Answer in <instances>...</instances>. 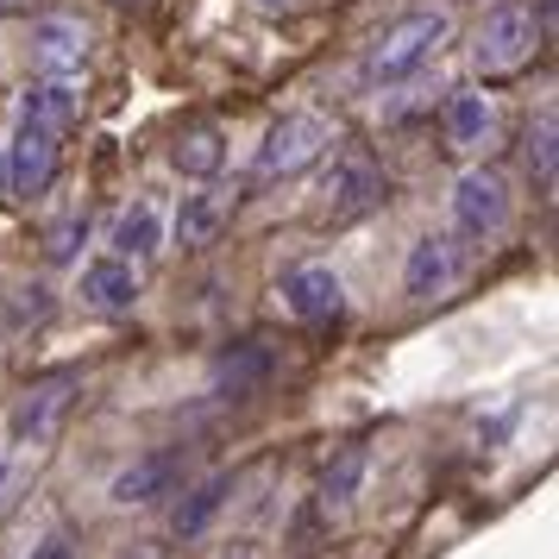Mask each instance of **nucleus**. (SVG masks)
I'll return each mask as SVG.
<instances>
[{"instance_id": "obj_24", "label": "nucleus", "mask_w": 559, "mask_h": 559, "mask_svg": "<svg viewBox=\"0 0 559 559\" xmlns=\"http://www.w3.org/2000/svg\"><path fill=\"white\" fill-rule=\"evenodd\" d=\"M0 13H32V0H0Z\"/></svg>"}, {"instance_id": "obj_22", "label": "nucleus", "mask_w": 559, "mask_h": 559, "mask_svg": "<svg viewBox=\"0 0 559 559\" xmlns=\"http://www.w3.org/2000/svg\"><path fill=\"white\" fill-rule=\"evenodd\" d=\"M221 371H227V378H233V390H239L246 378H258V371H264V353H258L252 340H246V353H239V358H227Z\"/></svg>"}, {"instance_id": "obj_21", "label": "nucleus", "mask_w": 559, "mask_h": 559, "mask_svg": "<svg viewBox=\"0 0 559 559\" xmlns=\"http://www.w3.org/2000/svg\"><path fill=\"white\" fill-rule=\"evenodd\" d=\"M82 233H88V221H82V214H70L63 227H51V258H76Z\"/></svg>"}, {"instance_id": "obj_9", "label": "nucleus", "mask_w": 559, "mask_h": 559, "mask_svg": "<svg viewBox=\"0 0 559 559\" xmlns=\"http://www.w3.org/2000/svg\"><path fill=\"white\" fill-rule=\"evenodd\" d=\"M82 302L95 308V314H132V302H139L132 258H95L82 271Z\"/></svg>"}, {"instance_id": "obj_8", "label": "nucleus", "mask_w": 559, "mask_h": 559, "mask_svg": "<svg viewBox=\"0 0 559 559\" xmlns=\"http://www.w3.org/2000/svg\"><path fill=\"white\" fill-rule=\"evenodd\" d=\"M32 51H38V63H45L51 76H70V70L88 63V26L70 20V13H45V20L32 26Z\"/></svg>"}, {"instance_id": "obj_1", "label": "nucleus", "mask_w": 559, "mask_h": 559, "mask_svg": "<svg viewBox=\"0 0 559 559\" xmlns=\"http://www.w3.org/2000/svg\"><path fill=\"white\" fill-rule=\"evenodd\" d=\"M390 202V177H383V164L371 152H340L333 157L328 182H321V221L333 227H353L365 214H378Z\"/></svg>"}, {"instance_id": "obj_23", "label": "nucleus", "mask_w": 559, "mask_h": 559, "mask_svg": "<svg viewBox=\"0 0 559 559\" xmlns=\"http://www.w3.org/2000/svg\"><path fill=\"white\" fill-rule=\"evenodd\" d=\"M38 559H70V547H63V540H57V534H51V540L38 547Z\"/></svg>"}, {"instance_id": "obj_27", "label": "nucleus", "mask_w": 559, "mask_h": 559, "mask_svg": "<svg viewBox=\"0 0 559 559\" xmlns=\"http://www.w3.org/2000/svg\"><path fill=\"white\" fill-rule=\"evenodd\" d=\"M120 7H145V0H120Z\"/></svg>"}, {"instance_id": "obj_18", "label": "nucleus", "mask_w": 559, "mask_h": 559, "mask_svg": "<svg viewBox=\"0 0 559 559\" xmlns=\"http://www.w3.org/2000/svg\"><path fill=\"white\" fill-rule=\"evenodd\" d=\"M484 132H490V102L484 95H453L447 102V139L459 152H472V145H484Z\"/></svg>"}, {"instance_id": "obj_10", "label": "nucleus", "mask_w": 559, "mask_h": 559, "mask_svg": "<svg viewBox=\"0 0 559 559\" xmlns=\"http://www.w3.org/2000/svg\"><path fill=\"white\" fill-rule=\"evenodd\" d=\"M403 283H408V296H447V289L459 283V246L447 239V233H433V239H421V246L408 252Z\"/></svg>"}, {"instance_id": "obj_14", "label": "nucleus", "mask_w": 559, "mask_h": 559, "mask_svg": "<svg viewBox=\"0 0 559 559\" xmlns=\"http://www.w3.org/2000/svg\"><path fill=\"white\" fill-rule=\"evenodd\" d=\"M170 164H177L182 177H214V170L227 164V132L207 127V120L182 127L177 139H170Z\"/></svg>"}, {"instance_id": "obj_19", "label": "nucleus", "mask_w": 559, "mask_h": 559, "mask_svg": "<svg viewBox=\"0 0 559 559\" xmlns=\"http://www.w3.org/2000/svg\"><path fill=\"white\" fill-rule=\"evenodd\" d=\"M164 227H157V207H132L127 221L114 227V258H152Z\"/></svg>"}, {"instance_id": "obj_6", "label": "nucleus", "mask_w": 559, "mask_h": 559, "mask_svg": "<svg viewBox=\"0 0 559 559\" xmlns=\"http://www.w3.org/2000/svg\"><path fill=\"white\" fill-rule=\"evenodd\" d=\"M453 221L465 239H497L509 227V182L497 170H465L453 189Z\"/></svg>"}, {"instance_id": "obj_16", "label": "nucleus", "mask_w": 559, "mask_h": 559, "mask_svg": "<svg viewBox=\"0 0 559 559\" xmlns=\"http://www.w3.org/2000/svg\"><path fill=\"white\" fill-rule=\"evenodd\" d=\"M227 490H233L227 478H207V484H195V490H189V497L177 503V515H170V528H177L182 540H195V534H202L207 522H214V515H221V503H227Z\"/></svg>"}, {"instance_id": "obj_3", "label": "nucleus", "mask_w": 559, "mask_h": 559, "mask_svg": "<svg viewBox=\"0 0 559 559\" xmlns=\"http://www.w3.org/2000/svg\"><path fill=\"white\" fill-rule=\"evenodd\" d=\"M534 45H540V26H534V13L522 7V0H503V7H490L478 26V70L484 76H515L522 63L534 57Z\"/></svg>"}, {"instance_id": "obj_2", "label": "nucleus", "mask_w": 559, "mask_h": 559, "mask_svg": "<svg viewBox=\"0 0 559 559\" xmlns=\"http://www.w3.org/2000/svg\"><path fill=\"white\" fill-rule=\"evenodd\" d=\"M447 38V13H403L396 26L378 32V45L365 51V82H403L408 70H421Z\"/></svg>"}, {"instance_id": "obj_20", "label": "nucleus", "mask_w": 559, "mask_h": 559, "mask_svg": "<svg viewBox=\"0 0 559 559\" xmlns=\"http://www.w3.org/2000/svg\"><path fill=\"white\" fill-rule=\"evenodd\" d=\"M358 478H365V447H346V453H340V465H328L321 497H328V503H346V497L358 490Z\"/></svg>"}, {"instance_id": "obj_5", "label": "nucleus", "mask_w": 559, "mask_h": 559, "mask_svg": "<svg viewBox=\"0 0 559 559\" xmlns=\"http://www.w3.org/2000/svg\"><path fill=\"white\" fill-rule=\"evenodd\" d=\"M82 378L76 371H51V378H32L20 390V403H13V440H51L63 428V415L76 403Z\"/></svg>"}, {"instance_id": "obj_13", "label": "nucleus", "mask_w": 559, "mask_h": 559, "mask_svg": "<svg viewBox=\"0 0 559 559\" xmlns=\"http://www.w3.org/2000/svg\"><path fill=\"white\" fill-rule=\"evenodd\" d=\"M20 120H26V127H45V132H57V139H63V132L76 127V88H70L63 76H51V82H38V88H26V95H20Z\"/></svg>"}, {"instance_id": "obj_4", "label": "nucleus", "mask_w": 559, "mask_h": 559, "mask_svg": "<svg viewBox=\"0 0 559 559\" xmlns=\"http://www.w3.org/2000/svg\"><path fill=\"white\" fill-rule=\"evenodd\" d=\"M328 145H333V132H328L321 114H289V120H277V127L264 132V145H258V177H296V170H308Z\"/></svg>"}, {"instance_id": "obj_7", "label": "nucleus", "mask_w": 559, "mask_h": 559, "mask_svg": "<svg viewBox=\"0 0 559 559\" xmlns=\"http://www.w3.org/2000/svg\"><path fill=\"white\" fill-rule=\"evenodd\" d=\"M57 152H63V139L45 127H13V145H7V189L20 195V202H32V195H45L57 182Z\"/></svg>"}, {"instance_id": "obj_17", "label": "nucleus", "mask_w": 559, "mask_h": 559, "mask_svg": "<svg viewBox=\"0 0 559 559\" xmlns=\"http://www.w3.org/2000/svg\"><path fill=\"white\" fill-rule=\"evenodd\" d=\"M522 157H528L534 189L547 195V189H554V157H559V120H554V114H540V120L528 127V139H522Z\"/></svg>"}, {"instance_id": "obj_26", "label": "nucleus", "mask_w": 559, "mask_h": 559, "mask_svg": "<svg viewBox=\"0 0 559 559\" xmlns=\"http://www.w3.org/2000/svg\"><path fill=\"white\" fill-rule=\"evenodd\" d=\"M0 189H7V145H0Z\"/></svg>"}, {"instance_id": "obj_12", "label": "nucleus", "mask_w": 559, "mask_h": 559, "mask_svg": "<svg viewBox=\"0 0 559 559\" xmlns=\"http://www.w3.org/2000/svg\"><path fill=\"white\" fill-rule=\"evenodd\" d=\"M177 484H182V459L152 453V459H139V465H127V472L114 478V497H120V503H157V497H177Z\"/></svg>"}, {"instance_id": "obj_25", "label": "nucleus", "mask_w": 559, "mask_h": 559, "mask_svg": "<svg viewBox=\"0 0 559 559\" xmlns=\"http://www.w3.org/2000/svg\"><path fill=\"white\" fill-rule=\"evenodd\" d=\"M258 7H302V0H258Z\"/></svg>"}, {"instance_id": "obj_11", "label": "nucleus", "mask_w": 559, "mask_h": 559, "mask_svg": "<svg viewBox=\"0 0 559 559\" xmlns=\"http://www.w3.org/2000/svg\"><path fill=\"white\" fill-rule=\"evenodd\" d=\"M283 302H289V314H302V321H333L340 302H346V289H340L333 271L302 264V271H289V277H283Z\"/></svg>"}, {"instance_id": "obj_15", "label": "nucleus", "mask_w": 559, "mask_h": 559, "mask_svg": "<svg viewBox=\"0 0 559 559\" xmlns=\"http://www.w3.org/2000/svg\"><path fill=\"white\" fill-rule=\"evenodd\" d=\"M227 214H233L227 195H182L177 239H182V246H214V233L227 227Z\"/></svg>"}, {"instance_id": "obj_28", "label": "nucleus", "mask_w": 559, "mask_h": 559, "mask_svg": "<svg viewBox=\"0 0 559 559\" xmlns=\"http://www.w3.org/2000/svg\"><path fill=\"white\" fill-rule=\"evenodd\" d=\"M0 478H7V465H0Z\"/></svg>"}]
</instances>
